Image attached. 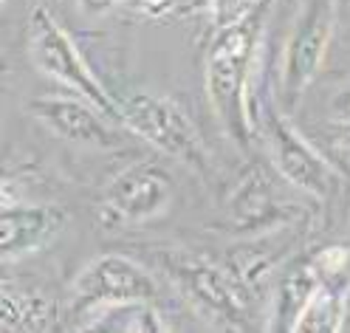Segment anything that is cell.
I'll return each instance as SVG.
<instances>
[{
	"label": "cell",
	"mask_w": 350,
	"mask_h": 333,
	"mask_svg": "<svg viewBox=\"0 0 350 333\" xmlns=\"http://www.w3.org/2000/svg\"><path fill=\"white\" fill-rule=\"evenodd\" d=\"M133 333H170V328L152 308H142L133 319Z\"/></svg>",
	"instance_id": "14"
},
{
	"label": "cell",
	"mask_w": 350,
	"mask_h": 333,
	"mask_svg": "<svg viewBox=\"0 0 350 333\" xmlns=\"http://www.w3.org/2000/svg\"><path fill=\"white\" fill-rule=\"evenodd\" d=\"M212 9L221 29L234 26L240 20H246L254 12V0H212Z\"/></svg>",
	"instance_id": "13"
},
{
	"label": "cell",
	"mask_w": 350,
	"mask_h": 333,
	"mask_svg": "<svg viewBox=\"0 0 350 333\" xmlns=\"http://www.w3.org/2000/svg\"><path fill=\"white\" fill-rule=\"evenodd\" d=\"M119 122L156 150L189 167L206 170V147L178 102L156 94H136L119 102Z\"/></svg>",
	"instance_id": "3"
},
{
	"label": "cell",
	"mask_w": 350,
	"mask_h": 333,
	"mask_svg": "<svg viewBox=\"0 0 350 333\" xmlns=\"http://www.w3.org/2000/svg\"><path fill=\"white\" fill-rule=\"evenodd\" d=\"M347 308L345 285H319L297 314L288 333H339Z\"/></svg>",
	"instance_id": "11"
},
{
	"label": "cell",
	"mask_w": 350,
	"mask_h": 333,
	"mask_svg": "<svg viewBox=\"0 0 350 333\" xmlns=\"http://www.w3.org/2000/svg\"><path fill=\"white\" fill-rule=\"evenodd\" d=\"M262 122H266L269 155L282 178L322 201L331 198L336 192V170L299 136L288 116L269 102L262 107Z\"/></svg>",
	"instance_id": "5"
},
{
	"label": "cell",
	"mask_w": 350,
	"mask_h": 333,
	"mask_svg": "<svg viewBox=\"0 0 350 333\" xmlns=\"http://www.w3.org/2000/svg\"><path fill=\"white\" fill-rule=\"evenodd\" d=\"M51 317V305L40 294L0 285V328L3 333H34Z\"/></svg>",
	"instance_id": "12"
},
{
	"label": "cell",
	"mask_w": 350,
	"mask_h": 333,
	"mask_svg": "<svg viewBox=\"0 0 350 333\" xmlns=\"http://www.w3.org/2000/svg\"><path fill=\"white\" fill-rule=\"evenodd\" d=\"M65 212L54 207H9L0 212V257L31 254L57 237Z\"/></svg>",
	"instance_id": "10"
},
{
	"label": "cell",
	"mask_w": 350,
	"mask_h": 333,
	"mask_svg": "<svg viewBox=\"0 0 350 333\" xmlns=\"http://www.w3.org/2000/svg\"><path fill=\"white\" fill-rule=\"evenodd\" d=\"M29 114L46 124L54 136H62L74 144H85L94 150H111L122 144V136L105 122V114L85 99L71 96H40L29 102Z\"/></svg>",
	"instance_id": "7"
},
{
	"label": "cell",
	"mask_w": 350,
	"mask_h": 333,
	"mask_svg": "<svg viewBox=\"0 0 350 333\" xmlns=\"http://www.w3.org/2000/svg\"><path fill=\"white\" fill-rule=\"evenodd\" d=\"M156 297V280L136 260L124 254H102L91 260L71 285L74 310H111L122 305H144Z\"/></svg>",
	"instance_id": "4"
},
{
	"label": "cell",
	"mask_w": 350,
	"mask_h": 333,
	"mask_svg": "<svg viewBox=\"0 0 350 333\" xmlns=\"http://www.w3.org/2000/svg\"><path fill=\"white\" fill-rule=\"evenodd\" d=\"M164 269L172 280L181 285V291L201 305L206 314H215L224 322H240L246 317V302L237 294V288L206 263L189 260V257H170L164 260Z\"/></svg>",
	"instance_id": "9"
},
{
	"label": "cell",
	"mask_w": 350,
	"mask_h": 333,
	"mask_svg": "<svg viewBox=\"0 0 350 333\" xmlns=\"http://www.w3.org/2000/svg\"><path fill=\"white\" fill-rule=\"evenodd\" d=\"M257 31L260 14L254 9L246 20L221 29L206 54V96L226 133L240 144H246L254 136L246 107V82L257 46Z\"/></svg>",
	"instance_id": "1"
},
{
	"label": "cell",
	"mask_w": 350,
	"mask_h": 333,
	"mask_svg": "<svg viewBox=\"0 0 350 333\" xmlns=\"http://www.w3.org/2000/svg\"><path fill=\"white\" fill-rule=\"evenodd\" d=\"M0 333H3V328H0Z\"/></svg>",
	"instance_id": "19"
},
{
	"label": "cell",
	"mask_w": 350,
	"mask_h": 333,
	"mask_svg": "<svg viewBox=\"0 0 350 333\" xmlns=\"http://www.w3.org/2000/svg\"><path fill=\"white\" fill-rule=\"evenodd\" d=\"M336 26V0H308L297 20V26L286 46V68H282V88L288 105H297L305 88L317 77L327 42Z\"/></svg>",
	"instance_id": "6"
},
{
	"label": "cell",
	"mask_w": 350,
	"mask_h": 333,
	"mask_svg": "<svg viewBox=\"0 0 350 333\" xmlns=\"http://www.w3.org/2000/svg\"><path fill=\"white\" fill-rule=\"evenodd\" d=\"M79 6L88 12V14H102L113 6V0H79Z\"/></svg>",
	"instance_id": "15"
},
{
	"label": "cell",
	"mask_w": 350,
	"mask_h": 333,
	"mask_svg": "<svg viewBox=\"0 0 350 333\" xmlns=\"http://www.w3.org/2000/svg\"><path fill=\"white\" fill-rule=\"evenodd\" d=\"M105 201L122 220L142 224L161 215L172 201V181L152 164H133L107 184Z\"/></svg>",
	"instance_id": "8"
},
{
	"label": "cell",
	"mask_w": 350,
	"mask_h": 333,
	"mask_svg": "<svg viewBox=\"0 0 350 333\" xmlns=\"http://www.w3.org/2000/svg\"><path fill=\"white\" fill-rule=\"evenodd\" d=\"M79 333H113V325L111 322H94V325L82 328Z\"/></svg>",
	"instance_id": "17"
},
{
	"label": "cell",
	"mask_w": 350,
	"mask_h": 333,
	"mask_svg": "<svg viewBox=\"0 0 350 333\" xmlns=\"http://www.w3.org/2000/svg\"><path fill=\"white\" fill-rule=\"evenodd\" d=\"M336 139H339V144L350 147V119H345V122L336 127Z\"/></svg>",
	"instance_id": "16"
},
{
	"label": "cell",
	"mask_w": 350,
	"mask_h": 333,
	"mask_svg": "<svg viewBox=\"0 0 350 333\" xmlns=\"http://www.w3.org/2000/svg\"><path fill=\"white\" fill-rule=\"evenodd\" d=\"M339 107L345 110V114H350V85L345 88V94L339 96Z\"/></svg>",
	"instance_id": "18"
},
{
	"label": "cell",
	"mask_w": 350,
	"mask_h": 333,
	"mask_svg": "<svg viewBox=\"0 0 350 333\" xmlns=\"http://www.w3.org/2000/svg\"><path fill=\"white\" fill-rule=\"evenodd\" d=\"M29 51L42 74L71 88L88 105H94L99 114L119 119V99L91 71V65L79 54L71 34L57 23L46 6H37L29 17Z\"/></svg>",
	"instance_id": "2"
}]
</instances>
